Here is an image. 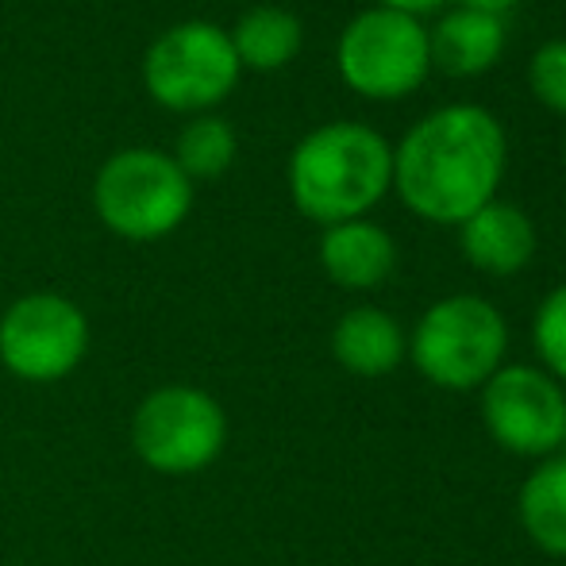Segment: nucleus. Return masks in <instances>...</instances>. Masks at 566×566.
Returning <instances> with one entry per match:
<instances>
[{"label":"nucleus","mask_w":566,"mask_h":566,"mask_svg":"<svg viewBox=\"0 0 566 566\" xmlns=\"http://www.w3.org/2000/svg\"><path fill=\"white\" fill-rule=\"evenodd\" d=\"M228 35L231 46H235L239 66L262 70V74L290 66L301 54V43H305L301 15L277 4H259L251 12H243L235 20V31H228Z\"/></svg>","instance_id":"obj_14"},{"label":"nucleus","mask_w":566,"mask_h":566,"mask_svg":"<svg viewBox=\"0 0 566 566\" xmlns=\"http://www.w3.org/2000/svg\"><path fill=\"white\" fill-rule=\"evenodd\" d=\"M405 350H409V343H405L401 324L374 305H358L343 313L336 332H332V355L355 378H381V374L397 370Z\"/></svg>","instance_id":"obj_13"},{"label":"nucleus","mask_w":566,"mask_h":566,"mask_svg":"<svg viewBox=\"0 0 566 566\" xmlns=\"http://www.w3.org/2000/svg\"><path fill=\"white\" fill-rule=\"evenodd\" d=\"M228 443V417L212 394L197 386H158L132 417V448L143 467L186 478L212 467Z\"/></svg>","instance_id":"obj_7"},{"label":"nucleus","mask_w":566,"mask_h":566,"mask_svg":"<svg viewBox=\"0 0 566 566\" xmlns=\"http://www.w3.org/2000/svg\"><path fill=\"white\" fill-rule=\"evenodd\" d=\"M482 420L505 451L539 459L563 443L566 394L536 366H501L482 386Z\"/></svg>","instance_id":"obj_9"},{"label":"nucleus","mask_w":566,"mask_h":566,"mask_svg":"<svg viewBox=\"0 0 566 566\" xmlns=\"http://www.w3.org/2000/svg\"><path fill=\"white\" fill-rule=\"evenodd\" d=\"M509 347V324L497 305L474 293L443 297L420 316L417 332L409 339V355L417 370L432 386L482 389L501 370V358Z\"/></svg>","instance_id":"obj_3"},{"label":"nucleus","mask_w":566,"mask_h":566,"mask_svg":"<svg viewBox=\"0 0 566 566\" xmlns=\"http://www.w3.org/2000/svg\"><path fill=\"white\" fill-rule=\"evenodd\" d=\"M559 448L566 451V424H563V443H559Z\"/></svg>","instance_id":"obj_21"},{"label":"nucleus","mask_w":566,"mask_h":566,"mask_svg":"<svg viewBox=\"0 0 566 566\" xmlns=\"http://www.w3.org/2000/svg\"><path fill=\"white\" fill-rule=\"evenodd\" d=\"M536 224L513 201H490L459 224V247L467 262L482 274H521L536 259Z\"/></svg>","instance_id":"obj_10"},{"label":"nucleus","mask_w":566,"mask_h":566,"mask_svg":"<svg viewBox=\"0 0 566 566\" xmlns=\"http://www.w3.org/2000/svg\"><path fill=\"white\" fill-rule=\"evenodd\" d=\"M443 4H448V0H374V8H389V12H405V15H412V20H420V15L440 12Z\"/></svg>","instance_id":"obj_19"},{"label":"nucleus","mask_w":566,"mask_h":566,"mask_svg":"<svg viewBox=\"0 0 566 566\" xmlns=\"http://www.w3.org/2000/svg\"><path fill=\"white\" fill-rule=\"evenodd\" d=\"M462 8H478V12H493V15H505L513 4H521V0H459Z\"/></svg>","instance_id":"obj_20"},{"label":"nucleus","mask_w":566,"mask_h":566,"mask_svg":"<svg viewBox=\"0 0 566 566\" xmlns=\"http://www.w3.org/2000/svg\"><path fill=\"white\" fill-rule=\"evenodd\" d=\"M235 46L224 28L209 20L174 23L147 46L143 85L170 113H209L239 85Z\"/></svg>","instance_id":"obj_6"},{"label":"nucleus","mask_w":566,"mask_h":566,"mask_svg":"<svg viewBox=\"0 0 566 566\" xmlns=\"http://www.w3.org/2000/svg\"><path fill=\"white\" fill-rule=\"evenodd\" d=\"M336 66L343 85L366 101L412 97L432 74L428 28L405 12L370 4L343 28Z\"/></svg>","instance_id":"obj_5"},{"label":"nucleus","mask_w":566,"mask_h":566,"mask_svg":"<svg viewBox=\"0 0 566 566\" xmlns=\"http://www.w3.org/2000/svg\"><path fill=\"white\" fill-rule=\"evenodd\" d=\"M509 43L505 15L478 12V8H451L428 31L432 66L448 77H478L490 74L501 62Z\"/></svg>","instance_id":"obj_11"},{"label":"nucleus","mask_w":566,"mask_h":566,"mask_svg":"<svg viewBox=\"0 0 566 566\" xmlns=\"http://www.w3.org/2000/svg\"><path fill=\"white\" fill-rule=\"evenodd\" d=\"M509 166V135L482 105H443L420 116L394 147V189L412 217L462 224L497 201Z\"/></svg>","instance_id":"obj_1"},{"label":"nucleus","mask_w":566,"mask_h":566,"mask_svg":"<svg viewBox=\"0 0 566 566\" xmlns=\"http://www.w3.org/2000/svg\"><path fill=\"white\" fill-rule=\"evenodd\" d=\"M521 524L539 552L566 559V454L528 474L521 490Z\"/></svg>","instance_id":"obj_15"},{"label":"nucleus","mask_w":566,"mask_h":566,"mask_svg":"<svg viewBox=\"0 0 566 566\" xmlns=\"http://www.w3.org/2000/svg\"><path fill=\"white\" fill-rule=\"evenodd\" d=\"M85 350L90 321L62 293H28L0 316V363L20 381H62L77 370Z\"/></svg>","instance_id":"obj_8"},{"label":"nucleus","mask_w":566,"mask_h":566,"mask_svg":"<svg viewBox=\"0 0 566 566\" xmlns=\"http://www.w3.org/2000/svg\"><path fill=\"white\" fill-rule=\"evenodd\" d=\"M532 343L544 363V374L566 381V285L552 290L532 321Z\"/></svg>","instance_id":"obj_17"},{"label":"nucleus","mask_w":566,"mask_h":566,"mask_svg":"<svg viewBox=\"0 0 566 566\" xmlns=\"http://www.w3.org/2000/svg\"><path fill=\"white\" fill-rule=\"evenodd\" d=\"M321 266L343 290H378L397 266V243L374 220H343L324 228Z\"/></svg>","instance_id":"obj_12"},{"label":"nucleus","mask_w":566,"mask_h":566,"mask_svg":"<svg viewBox=\"0 0 566 566\" xmlns=\"http://www.w3.org/2000/svg\"><path fill=\"white\" fill-rule=\"evenodd\" d=\"M93 209L108 231L150 243L186 224L193 209V181L163 150L127 147L101 166L93 181Z\"/></svg>","instance_id":"obj_4"},{"label":"nucleus","mask_w":566,"mask_h":566,"mask_svg":"<svg viewBox=\"0 0 566 566\" xmlns=\"http://www.w3.org/2000/svg\"><path fill=\"white\" fill-rule=\"evenodd\" d=\"M235 150H239V139L228 119L197 116L178 132V147H174L170 158L178 163V170L186 174L189 181H212L231 170Z\"/></svg>","instance_id":"obj_16"},{"label":"nucleus","mask_w":566,"mask_h":566,"mask_svg":"<svg viewBox=\"0 0 566 566\" xmlns=\"http://www.w3.org/2000/svg\"><path fill=\"white\" fill-rule=\"evenodd\" d=\"M528 90L544 108L566 116V39L536 46L528 62Z\"/></svg>","instance_id":"obj_18"},{"label":"nucleus","mask_w":566,"mask_h":566,"mask_svg":"<svg viewBox=\"0 0 566 566\" xmlns=\"http://www.w3.org/2000/svg\"><path fill=\"white\" fill-rule=\"evenodd\" d=\"M394 189V147L355 119L321 124L290 155V197L301 217L332 228L363 220Z\"/></svg>","instance_id":"obj_2"}]
</instances>
